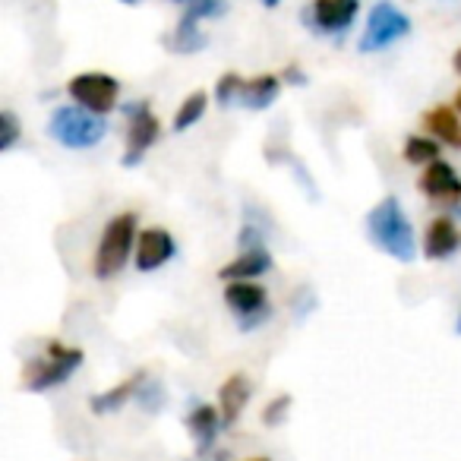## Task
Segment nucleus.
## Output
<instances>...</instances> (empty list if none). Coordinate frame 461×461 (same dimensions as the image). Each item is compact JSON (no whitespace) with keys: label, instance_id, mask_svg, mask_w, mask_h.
Instances as JSON below:
<instances>
[{"label":"nucleus","instance_id":"nucleus-24","mask_svg":"<svg viewBox=\"0 0 461 461\" xmlns=\"http://www.w3.org/2000/svg\"><path fill=\"white\" fill-rule=\"evenodd\" d=\"M224 10H228L224 0H186V14L196 20H218L224 16Z\"/></svg>","mask_w":461,"mask_h":461},{"label":"nucleus","instance_id":"nucleus-19","mask_svg":"<svg viewBox=\"0 0 461 461\" xmlns=\"http://www.w3.org/2000/svg\"><path fill=\"white\" fill-rule=\"evenodd\" d=\"M165 45L171 48V51H177V54L203 51V48H205V35H203V29H199L196 16H190V14L180 16V23L174 26V32L165 39Z\"/></svg>","mask_w":461,"mask_h":461},{"label":"nucleus","instance_id":"nucleus-29","mask_svg":"<svg viewBox=\"0 0 461 461\" xmlns=\"http://www.w3.org/2000/svg\"><path fill=\"white\" fill-rule=\"evenodd\" d=\"M455 70L461 73V48H458V54H455Z\"/></svg>","mask_w":461,"mask_h":461},{"label":"nucleus","instance_id":"nucleus-27","mask_svg":"<svg viewBox=\"0 0 461 461\" xmlns=\"http://www.w3.org/2000/svg\"><path fill=\"white\" fill-rule=\"evenodd\" d=\"M282 79H285V83H294V86H303V83H307V77H303V73L297 70V67H288V70L282 73Z\"/></svg>","mask_w":461,"mask_h":461},{"label":"nucleus","instance_id":"nucleus-28","mask_svg":"<svg viewBox=\"0 0 461 461\" xmlns=\"http://www.w3.org/2000/svg\"><path fill=\"white\" fill-rule=\"evenodd\" d=\"M259 4H263V7H269V10H272V7H278V4H282V0H259Z\"/></svg>","mask_w":461,"mask_h":461},{"label":"nucleus","instance_id":"nucleus-18","mask_svg":"<svg viewBox=\"0 0 461 461\" xmlns=\"http://www.w3.org/2000/svg\"><path fill=\"white\" fill-rule=\"evenodd\" d=\"M278 89H282V77H272V73L247 79L238 104H244V108H250V111H266L278 98Z\"/></svg>","mask_w":461,"mask_h":461},{"label":"nucleus","instance_id":"nucleus-32","mask_svg":"<svg viewBox=\"0 0 461 461\" xmlns=\"http://www.w3.org/2000/svg\"><path fill=\"white\" fill-rule=\"evenodd\" d=\"M247 461H272V458H247Z\"/></svg>","mask_w":461,"mask_h":461},{"label":"nucleus","instance_id":"nucleus-15","mask_svg":"<svg viewBox=\"0 0 461 461\" xmlns=\"http://www.w3.org/2000/svg\"><path fill=\"white\" fill-rule=\"evenodd\" d=\"M221 411L212 408V404H196L186 417V429H190L193 442H196L199 455H209L212 446H215V436L221 429Z\"/></svg>","mask_w":461,"mask_h":461},{"label":"nucleus","instance_id":"nucleus-2","mask_svg":"<svg viewBox=\"0 0 461 461\" xmlns=\"http://www.w3.org/2000/svg\"><path fill=\"white\" fill-rule=\"evenodd\" d=\"M136 240H140V230H136V212H121L102 228V238H98L95 257H92V276L98 282H111L127 269L130 257L136 250Z\"/></svg>","mask_w":461,"mask_h":461},{"label":"nucleus","instance_id":"nucleus-30","mask_svg":"<svg viewBox=\"0 0 461 461\" xmlns=\"http://www.w3.org/2000/svg\"><path fill=\"white\" fill-rule=\"evenodd\" d=\"M455 108H458V114H461V92L455 95Z\"/></svg>","mask_w":461,"mask_h":461},{"label":"nucleus","instance_id":"nucleus-10","mask_svg":"<svg viewBox=\"0 0 461 461\" xmlns=\"http://www.w3.org/2000/svg\"><path fill=\"white\" fill-rule=\"evenodd\" d=\"M177 253L171 230L165 228H146L136 240V269L140 272H155L165 263H171V257Z\"/></svg>","mask_w":461,"mask_h":461},{"label":"nucleus","instance_id":"nucleus-6","mask_svg":"<svg viewBox=\"0 0 461 461\" xmlns=\"http://www.w3.org/2000/svg\"><path fill=\"white\" fill-rule=\"evenodd\" d=\"M67 92L77 104H83L92 114H111L121 98V83L108 73H79L67 83Z\"/></svg>","mask_w":461,"mask_h":461},{"label":"nucleus","instance_id":"nucleus-25","mask_svg":"<svg viewBox=\"0 0 461 461\" xmlns=\"http://www.w3.org/2000/svg\"><path fill=\"white\" fill-rule=\"evenodd\" d=\"M288 408H291V395L272 398V402L266 404V411H263V423H266V427H278V423L288 417Z\"/></svg>","mask_w":461,"mask_h":461},{"label":"nucleus","instance_id":"nucleus-33","mask_svg":"<svg viewBox=\"0 0 461 461\" xmlns=\"http://www.w3.org/2000/svg\"><path fill=\"white\" fill-rule=\"evenodd\" d=\"M455 329H458V335H461V316H458V326H455Z\"/></svg>","mask_w":461,"mask_h":461},{"label":"nucleus","instance_id":"nucleus-4","mask_svg":"<svg viewBox=\"0 0 461 461\" xmlns=\"http://www.w3.org/2000/svg\"><path fill=\"white\" fill-rule=\"evenodd\" d=\"M83 357H86V354L79 351V348H67L64 341H51V345H48L39 357L29 360L26 373H23V379H26V389L29 392L58 389V385H64L67 379H70L73 373L83 366Z\"/></svg>","mask_w":461,"mask_h":461},{"label":"nucleus","instance_id":"nucleus-8","mask_svg":"<svg viewBox=\"0 0 461 461\" xmlns=\"http://www.w3.org/2000/svg\"><path fill=\"white\" fill-rule=\"evenodd\" d=\"M224 303L240 316V329H247V332L269 320V294L257 282H228Z\"/></svg>","mask_w":461,"mask_h":461},{"label":"nucleus","instance_id":"nucleus-26","mask_svg":"<svg viewBox=\"0 0 461 461\" xmlns=\"http://www.w3.org/2000/svg\"><path fill=\"white\" fill-rule=\"evenodd\" d=\"M136 402L142 404V411H152V414H155V411H161V404H165V392H161L158 383L152 385L146 379V383H142V389H140V395H136Z\"/></svg>","mask_w":461,"mask_h":461},{"label":"nucleus","instance_id":"nucleus-9","mask_svg":"<svg viewBox=\"0 0 461 461\" xmlns=\"http://www.w3.org/2000/svg\"><path fill=\"white\" fill-rule=\"evenodd\" d=\"M423 196H429L433 203H442V205H455L461 203V177L448 161L436 158L423 167L420 180H417Z\"/></svg>","mask_w":461,"mask_h":461},{"label":"nucleus","instance_id":"nucleus-3","mask_svg":"<svg viewBox=\"0 0 461 461\" xmlns=\"http://www.w3.org/2000/svg\"><path fill=\"white\" fill-rule=\"evenodd\" d=\"M48 133L64 149H92L104 140L108 123H104L102 114H92L83 104H64L48 121Z\"/></svg>","mask_w":461,"mask_h":461},{"label":"nucleus","instance_id":"nucleus-12","mask_svg":"<svg viewBox=\"0 0 461 461\" xmlns=\"http://www.w3.org/2000/svg\"><path fill=\"white\" fill-rule=\"evenodd\" d=\"M250 398H253V383L244 373H234V376L224 379L221 389H218V411H221L224 427H234L240 420Z\"/></svg>","mask_w":461,"mask_h":461},{"label":"nucleus","instance_id":"nucleus-31","mask_svg":"<svg viewBox=\"0 0 461 461\" xmlns=\"http://www.w3.org/2000/svg\"><path fill=\"white\" fill-rule=\"evenodd\" d=\"M121 4H140V0H121Z\"/></svg>","mask_w":461,"mask_h":461},{"label":"nucleus","instance_id":"nucleus-23","mask_svg":"<svg viewBox=\"0 0 461 461\" xmlns=\"http://www.w3.org/2000/svg\"><path fill=\"white\" fill-rule=\"evenodd\" d=\"M23 130H20V121H16L14 111H4L0 114V152H10V149L20 142Z\"/></svg>","mask_w":461,"mask_h":461},{"label":"nucleus","instance_id":"nucleus-13","mask_svg":"<svg viewBox=\"0 0 461 461\" xmlns=\"http://www.w3.org/2000/svg\"><path fill=\"white\" fill-rule=\"evenodd\" d=\"M461 250V230L452 218L439 215L427 224V234H423V253L429 259H448Z\"/></svg>","mask_w":461,"mask_h":461},{"label":"nucleus","instance_id":"nucleus-22","mask_svg":"<svg viewBox=\"0 0 461 461\" xmlns=\"http://www.w3.org/2000/svg\"><path fill=\"white\" fill-rule=\"evenodd\" d=\"M244 83H247V79H240L238 73H224V77L218 79V86H215V102L221 104V108L238 104L240 92H244Z\"/></svg>","mask_w":461,"mask_h":461},{"label":"nucleus","instance_id":"nucleus-5","mask_svg":"<svg viewBox=\"0 0 461 461\" xmlns=\"http://www.w3.org/2000/svg\"><path fill=\"white\" fill-rule=\"evenodd\" d=\"M411 32V20L395 7L389 0L376 4L366 16V29L360 35V51L364 54H373V51H385L389 45L402 41L404 35Z\"/></svg>","mask_w":461,"mask_h":461},{"label":"nucleus","instance_id":"nucleus-14","mask_svg":"<svg viewBox=\"0 0 461 461\" xmlns=\"http://www.w3.org/2000/svg\"><path fill=\"white\" fill-rule=\"evenodd\" d=\"M269 269H272V253L263 244H257V247H247L234 263L221 266L218 278H224V282H257Z\"/></svg>","mask_w":461,"mask_h":461},{"label":"nucleus","instance_id":"nucleus-16","mask_svg":"<svg viewBox=\"0 0 461 461\" xmlns=\"http://www.w3.org/2000/svg\"><path fill=\"white\" fill-rule=\"evenodd\" d=\"M146 373H133L130 379H123V383H117V385H111V389H104V392H98V395H92L89 398V408H92V414H114V411H121L123 404L130 402V398H136L140 395V389H142V383H146Z\"/></svg>","mask_w":461,"mask_h":461},{"label":"nucleus","instance_id":"nucleus-7","mask_svg":"<svg viewBox=\"0 0 461 461\" xmlns=\"http://www.w3.org/2000/svg\"><path fill=\"white\" fill-rule=\"evenodd\" d=\"M127 117H130V127H127V149H123V165L133 167L142 161V155L158 142L161 136V123L158 117L152 114L149 102H133L127 104Z\"/></svg>","mask_w":461,"mask_h":461},{"label":"nucleus","instance_id":"nucleus-17","mask_svg":"<svg viewBox=\"0 0 461 461\" xmlns=\"http://www.w3.org/2000/svg\"><path fill=\"white\" fill-rule=\"evenodd\" d=\"M423 127L429 130V136H436L439 142L452 149H461V117L458 108H448V104H439V108L427 111L423 114Z\"/></svg>","mask_w":461,"mask_h":461},{"label":"nucleus","instance_id":"nucleus-21","mask_svg":"<svg viewBox=\"0 0 461 461\" xmlns=\"http://www.w3.org/2000/svg\"><path fill=\"white\" fill-rule=\"evenodd\" d=\"M436 158H439V142L429 140V136H408V142H404V161L427 167Z\"/></svg>","mask_w":461,"mask_h":461},{"label":"nucleus","instance_id":"nucleus-11","mask_svg":"<svg viewBox=\"0 0 461 461\" xmlns=\"http://www.w3.org/2000/svg\"><path fill=\"white\" fill-rule=\"evenodd\" d=\"M313 26L326 35H341L351 29L357 16V0H313Z\"/></svg>","mask_w":461,"mask_h":461},{"label":"nucleus","instance_id":"nucleus-1","mask_svg":"<svg viewBox=\"0 0 461 461\" xmlns=\"http://www.w3.org/2000/svg\"><path fill=\"white\" fill-rule=\"evenodd\" d=\"M366 230H370V240L385 257L398 259V263H414L417 238L398 196H385L373 205L370 215H366Z\"/></svg>","mask_w":461,"mask_h":461},{"label":"nucleus","instance_id":"nucleus-34","mask_svg":"<svg viewBox=\"0 0 461 461\" xmlns=\"http://www.w3.org/2000/svg\"><path fill=\"white\" fill-rule=\"evenodd\" d=\"M171 4H186V0H171Z\"/></svg>","mask_w":461,"mask_h":461},{"label":"nucleus","instance_id":"nucleus-20","mask_svg":"<svg viewBox=\"0 0 461 461\" xmlns=\"http://www.w3.org/2000/svg\"><path fill=\"white\" fill-rule=\"evenodd\" d=\"M205 108H209V95H205V92H190V95L184 98V104L177 108V114H174V130H177V133L190 130L193 123L203 121Z\"/></svg>","mask_w":461,"mask_h":461}]
</instances>
